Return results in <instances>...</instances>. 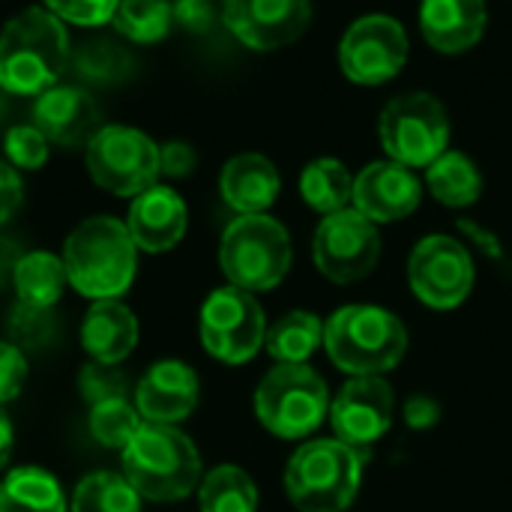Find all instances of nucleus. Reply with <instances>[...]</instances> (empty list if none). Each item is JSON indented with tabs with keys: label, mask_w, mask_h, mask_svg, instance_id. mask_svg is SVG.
<instances>
[{
	"label": "nucleus",
	"mask_w": 512,
	"mask_h": 512,
	"mask_svg": "<svg viewBox=\"0 0 512 512\" xmlns=\"http://www.w3.org/2000/svg\"><path fill=\"white\" fill-rule=\"evenodd\" d=\"M120 474L153 504H177L198 492L204 462L195 441L177 426L141 423L132 441L120 450Z\"/></svg>",
	"instance_id": "obj_1"
},
{
	"label": "nucleus",
	"mask_w": 512,
	"mask_h": 512,
	"mask_svg": "<svg viewBox=\"0 0 512 512\" xmlns=\"http://www.w3.org/2000/svg\"><path fill=\"white\" fill-rule=\"evenodd\" d=\"M63 264L69 285L96 300H120L138 273V246L126 222L114 216H90L63 243Z\"/></svg>",
	"instance_id": "obj_2"
},
{
	"label": "nucleus",
	"mask_w": 512,
	"mask_h": 512,
	"mask_svg": "<svg viewBox=\"0 0 512 512\" xmlns=\"http://www.w3.org/2000/svg\"><path fill=\"white\" fill-rule=\"evenodd\" d=\"M69 57L63 21L42 6H27L0 33V90L39 96L60 81Z\"/></svg>",
	"instance_id": "obj_3"
},
{
	"label": "nucleus",
	"mask_w": 512,
	"mask_h": 512,
	"mask_svg": "<svg viewBox=\"0 0 512 512\" xmlns=\"http://www.w3.org/2000/svg\"><path fill=\"white\" fill-rule=\"evenodd\" d=\"M369 450L318 438L297 447L285 468L288 501L300 512H345L363 483Z\"/></svg>",
	"instance_id": "obj_4"
},
{
	"label": "nucleus",
	"mask_w": 512,
	"mask_h": 512,
	"mask_svg": "<svg viewBox=\"0 0 512 512\" xmlns=\"http://www.w3.org/2000/svg\"><path fill=\"white\" fill-rule=\"evenodd\" d=\"M324 348L351 378L387 375L408 351V330L381 306H345L324 321Z\"/></svg>",
	"instance_id": "obj_5"
},
{
	"label": "nucleus",
	"mask_w": 512,
	"mask_h": 512,
	"mask_svg": "<svg viewBox=\"0 0 512 512\" xmlns=\"http://www.w3.org/2000/svg\"><path fill=\"white\" fill-rule=\"evenodd\" d=\"M291 237L267 213L237 216L219 243V267L228 285L243 291H273L291 270Z\"/></svg>",
	"instance_id": "obj_6"
},
{
	"label": "nucleus",
	"mask_w": 512,
	"mask_h": 512,
	"mask_svg": "<svg viewBox=\"0 0 512 512\" xmlns=\"http://www.w3.org/2000/svg\"><path fill=\"white\" fill-rule=\"evenodd\" d=\"M255 417L276 438H309L330 417L327 381L309 363L276 366L255 390Z\"/></svg>",
	"instance_id": "obj_7"
},
{
	"label": "nucleus",
	"mask_w": 512,
	"mask_h": 512,
	"mask_svg": "<svg viewBox=\"0 0 512 512\" xmlns=\"http://www.w3.org/2000/svg\"><path fill=\"white\" fill-rule=\"evenodd\" d=\"M381 147L405 168H429L447 153L450 117L432 93H405L384 105L378 123Z\"/></svg>",
	"instance_id": "obj_8"
},
{
	"label": "nucleus",
	"mask_w": 512,
	"mask_h": 512,
	"mask_svg": "<svg viewBox=\"0 0 512 512\" xmlns=\"http://www.w3.org/2000/svg\"><path fill=\"white\" fill-rule=\"evenodd\" d=\"M84 159L93 183L120 198L147 192L162 174L156 141L132 126H102L87 141Z\"/></svg>",
	"instance_id": "obj_9"
},
{
	"label": "nucleus",
	"mask_w": 512,
	"mask_h": 512,
	"mask_svg": "<svg viewBox=\"0 0 512 512\" xmlns=\"http://www.w3.org/2000/svg\"><path fill=\"white\" fill-rule=\"evenodd\" d=\"M198 333L210 357L228 366H243L264 348L267 318L252 291L225 285L204 300Z\"/></svg>",
	"instance_id": "obj_10"
},
{
	"label": "nucleus",
	"mask_w": 512,
	"mask_h": 512,
	"mask_svg": "<svg viewBox=\"0 0 512 512\" xmlns=\"http://www.w3.org/2000/svg\"><path fill=\"white\" fill-rule=\"evenodd\" d=\"M312 258L321 276L336 285L366 279L381 258V234L372 219L348 207L321 219L312 237Z\"/></svg>",
	"instance_id": "obj_11"
},
{
	"label": "nucleus",
	"mask_w": 512,
	"mask_h": 512,
	"mask_svg": "<svg viewBox=\"0 0 512 512\" xmlns=\"http://www.w3.org/2000/svg\"><path fill=\"white\" fill-rule=\"evenodd\" d=\"M474 258L456 237L429 234L408 258V285L429 309H456L474 291Z\"/></svg>",
	"instance_id": "obj_12"
},
{
	"label": "nucleus",
	"mask_w": 512,
	"mask_h": 512,
	"mask_svg": "<svg viewBox=\"0 0 512 512\" xmlns=\"http://www.w3.org/2000/svg\"><path fill=\"white\" fill-rule=\"evenodd\" d=\"M408 60V33L393 15L357 18L339 42V66L354 84H384Z\"/></svg>",
	"instance_id": "obj_13"
},
{
	"label": "nucleus",
	"mask_w": 512,
	"mask_h": 512,
	"mask_svg": "<svg viewBox=\"0 0 512 512\" xmlns=\"http://www.w3.org/2000/svg\"><path fill=\"white\" fill-rule=\"evenodd\" d=\"M396 417V393L384 375H357L330 402V423L342 444L369 450L381 441Z\"/></svg>",
	"instance_id": "obj_14"
},
{
	"label": "nucleus",
	"mask_w": 512,
	"mask_h": 512,
	"mask_svg": "<svg viewBox=\"0 0 512 512\" xmlns=\"http://www.w3.org/2000/svg\"><path fill=\"white\" fill-rule=\"evenodd\" d=\"M225 27L252 51L297 42L312 21V0H225Z\"/></svg>",
	"instance_id": "obj_15"
},
{
	"label": "nucleus",
	"mask_w": 512,
	"mask_h": 512,
	"mask_svg": "<svg viewBox=\"0 0 512 512\" xmlns=\"http://www.w3.org/2000/svg\"><path fill=\"white\" fill-rule=\"evenodd\" d=\"M201 399V381L183 360H159L138 381L132 402L144 423L180 426L192 417Z\"/></svg>",
	"instance_id": "obj_16"
},
{
	"label": "nucleus",
	"mask_w": 512,
	"mask_h": 512,
	"mask_svg": "<svg viewBox=\"0 0 512 512\" xmlns=\"http://www.w3.org/2000/svg\"><path fill=\"white\" fill-rule=\"evenodd\" d=\"M423 186L417 174L393 159L372 162L354 177V210L366 219L378 222H399L420 207Z\"/></svg>",
	"instance_id": "obj_17"
},
{
	"label": "nucleus",
	"mask_w": 512,
	"mask_h": 512,
	"mask_svg": "<svg viewBox=\"0 0 512 512\" xmlns=\"http://www.w3.org/2000/svg\"><path fill=\"white\" fill-rule=\"evenodd\" d=\"M33 126L57 147H87L102 129L99 105L81 87H51L33 102Z\"/></svg>",
	"instance_id": "obj_18"
},
{
	"label": "nucleus",
	"mask_w": 512,
	"mask_h": 512,
	"mask_svg": "<svg viewBox=\"0 0 512 512\" xmlns=\"http://www.w3.org/2000/svg\"><path fill=\"white\" fill-rule=\"evenodd\" d=\"M186 225H189L186 201L174 189L159 186V183L135 195L129 216H126V228L138 252H147V255L171 252L183 240Z\"/></svg>",
	"instance_id": "obj_19"
},
{
	"label": "nucleus",
	"mask_w": 512,
	"mask_h": 512,
	"mask_svg": "<svg viewBox=\"0 0 512 512\" xmlns=\"http://www.w3.org/2000/svg\"><path fill=\"white\" fill-rule=\"evenodd\" d=\"M489 24L486 0H423L420 30L441 54H462L474 48Z\"/></svg>",
	"instance_id": "obj_20"
},
{
	"label": "nucleus",
	"mask_w": 512,
	"mask_h": 512,
	"mask_svg": "<svg viewBox=\"0 0 512 512\" xmlns=\"http://www.w3.org/2000/svg\"><path fill=\"white\" fill-rule=\"evenodd\" d=\"M138 333V318L123 300H96L81 321V348L93 363L120 366L135 351Z\"/></svg>",
	"instance_id": "obj_21"
},
{
	"label": "nucleus",
	"mask_w": 512,
	"mask_h": 512,
	"mask_svg": "<svg viewBox=\"0 0 512 512\" xmlns=\"http://www.w3.org/2000/svg\"><path fill=\"white\" fill-rule=\"evenodd\" d=\"M279 189H282L279 168L261 153H240L228 159L219 177V192L225 204L240 216L267 213L279 198Z\"/></svg>",
	"instance_id": "obj_22"
},
{
	"label": "nucleus",
	"mask_w": 512,
	"mask_h": 512,
	"mask_svg": "<svg viewBox=\"0 0 512 512\" xmlns=\"http://www.w3.org/2000/svg\"><path fill=\"white\" fill-rule=\"evenodd\" d=\"M0 512H69V501L51 471L18 465L0 480Z\"/></svg>",
	"instance_id": "obj_23"
},
{
	"label": "nucleus",
	"mask_w": 512,
	"mask_h": 512,
	"mask_svg": "<svg viewBox=\"0 0 512 512\" xmlns=\"http://www.w3.org/2000/svg\"><path fill=\"white\" fill-rule=\"evenodd\" d=\"M69 285L66 264L54 252H24L12 273V288L18 294V303L36 306V309H54Z\"/></svg>",
	"instance_id": "obj_24"
},
{
	"label": "nucleus",
	"mask_w": 512,
	"mask_h": 512,
	"mask_svg": "<svg viewBox=\"0 0 512 512\" xmlns=\"http://www.w3.org/2000/svg\"><path fill=\"white\" fill-rule=\"evenodd\" d=\"M324 345V324L312 312H288L273 327H267L264 336V351L279 363V366H300L306 363L318 348Z\"/></svg>",
	"instance_id": "obj_25"
},
{
	"label": "nucleus",
	"mask_w": 512,
	"mask_h": 512,
	"mask_svg": "<svg viewBox=\"0 0 512 512\" xmlns=\"http://www.w3.org/2000/svg\"><path fill=\"white\" fill-rule=\"evenodd\" d=\"M426 186L441 204L462 210L477 204V198L483 195V174L471 156L447 150L426 168Z\"/></svg>",
	"instance_id": "obj_26"
},
{
	"label": "nucleus",
	"mask_w": 512,
	"mask_h": 512,
	"mask_svg": "<svg viewBox=\"0 0 512 512\" xmlns=\"http://www.w3.org/2000/svg\"><path fill=\"white\" fill-rule=\"evenodd\" d=\"M300 195L324 216L348 210L354 204V174L339 159H315L300 174Z\"/></svg>",
	"instance_id": "obj_27"
},
{
	"label": "nucleus",
	"mask_w": 512,
	"mask_h": 512,
	"mask_svg": "<svg viewBox=\"0 0 512 512\" xmlns=\"http://www.w3.org/2000/svg\"><path fill=\"white\" fill-rule=\"evenodd\" d=\"M201 512H258V486L237 465H219L198 486Z\"/></svg>",
	"instance_id": "obj_28"
},
{
	"label": "nucleus",
	"mask_w": 512,
	"mask_h": 512,
	"mask_svg": "<svg viewBox=\"0 0 512 512\" xmlns=\"http://www.w3.org/2000/svg\"><path fill=\"white\" fill-rule=\"evenodd\" d=\"M141 495L117 471H93L72 489L69 512H141Z\"/></svg>",
	"instance_id": "obj_29"
},
{
	"label": "nucleus",
	"mask_w": 512,
	"mask_h": 512,
	"mask_svg": "<svg viewBox=\"0 0 512 512\" xmlns=\"http://www.w3.org/2000/svg\"><path fill=\"white\" fill-rule=\"evenodd\" d=\"M114 30L129 42L150 45L168 36L174 24V3L168 0H120L114 18Z\"/></svg>",
	"instance_id": "obj_30"
},
{
	"label": "nucleus",
	"mask_w": 512,
	"mask_h": 512,
	"mask_svg": "<svg viewBox=\"0 0 512 512\" xmlns=\"http://www.w3.org/2000/svg\"><path fill=\"white\" fill-rule=\"evenodd\" d=\"M141 423L144 420H141V414L129 396L96 402L87 411V429H90L93 441H99L102 447L117 450V453L132 441V435L141 429Z\"/></svg>",
	"instance_id": "obj_31"
},
{
	"label": "nucleus",
	"mask_w": 512,
	"mask_h": 512,
	"mask_svg": "<svg viewBox=\"0 0 512 512\" xmlns=\"http://www.w3.org/2000/svg\"><path fill=\"white\" fill-rule=\"evenodd\" d=\"M75 69L81 78L87 81H99V84H108V81H117L123 78L129 69H132V60L129 54L114 42V39H87L78 51H75Z\"/></svg>",
	"instance_id": "obj_32"
},
{
	"label": "nucleus",
	"mask_w": 512,
	"mask_h": 512,
	"mask_svg": "<svg viewBox=\"0 0 512 512\" xmlns=\"http://www.w3.org/2000/svg\"><path fill=\"white\" fill-rule=\"evenodd\" d=\"M9 342L24 348H42L51 345L57 336V318L54 309H36V306H24L18 303L9 315Z\"/></svg>",
	"instance_id": "obj_33"
},
{
	"label": "nucleus",
	"mask_w": 512,
	"mask_h": 512,
	"mask_svg": "<svg viewBox=\"0 0 512 512\" xmlns=\"http://www.w3.org/2000/svg\"><path fill=\"white\" fill-rule=\"evenodd\" d=\"M78 390H81V399L90 405L96 402H105V399H126L129 393V381L123 375V369L117 366H108V363H87L78 375Z\"/></svg>",
	"instance_id": "obj_34"
},
{
	"label": "nucleus",
	"mask_w": 512,
	"mask_h": 512,
	"mask_svg": "<svg viewBox=\"0 0 512 512\" xmlns=\"http://www.w3.org/2000/svg\"><path fill=\"white\" fill-rule=\"evenodd\" d=\"M6 162L18 171H36L48 159V138L30 123V126H12L3 141Z\"/></svg>",
	"instance_id": "obj_35"
},
{
	"label": "nucleus",
	"mask_w": 512,
	"mask_h": 512,
	"mask_svg": "<svg viewBox=\"0 0 512 512\" xmlns=\"http://www.w3.org/2000/svg\"><path fill=\"white\" fill-rule=\"evenodd\" d=\"M120 0H45V9L54 12L60 21L78 27H99L108 24L117 12Z\"/></svg>",
	"instance_id": "obj_36"
},
{
	"label": "nucleus",
	"mask_w": 512,
	"mask_h": 512,
	"mask_svg": "<svg viewBox=\"0 0 512 512\" xmlns=\"http://www.w3.org/2000/svg\"><path fill=\"white\" fill-rule=\"evenodd\" d=\"M27 381V354L12 345L0 342V405H9L21 396Z\"/></svg>",
	"instance_id": "obj_37"
},
{
	"label": "nucleus",
	"mask_w": 512,
	"mask_h": 512,
	"mask_svg": "<svg viewBox=\"0 0 512 512\" xmlns=\"http://www.w3.org/2000/svg\"><path fill=\"white\" fill-rule=\"evenodd\" d=\"M24 201V183L18 168L0 159V225H6Z\"/></svg>",
	"instance_id": "obj_38"
},
{
	"label": "nucleus",
	"mask_w": 512,
	"mask_h": 512,
	"mask_svg": "<svg viewBox=\"0 0 512 512\" xmlns=\"http://www.w3.org/2000/svg\"><path fill=\"white\" fill-rule=\"evenodd\" d=\"M159 168L165 177H186L195 168V150L186 141H168L165 147H159Z\"/></svg>",
	"instance_id": "obj_39"
},
{
	"label": "nucleus",
	"mask_w": 512,
	"mask_h": 512,
	"mask_svg": "<svg viewBox=\"0 0 512 512\" xmlns=\"http://www.w3.org/2000/svg\"><path fill=\"white\" fill-rule=\"evenodd\" d=\"M174 21H180L186 30L204 33L213 24V9L210 0H177L174 3Z\"/></svg>",
	"instance_id": "obj_40"
},
{
	"label": "nucleus",
	"mask_w": 512,
	"mask_h": 512,
	"mask_svg": "<svg viewBox=\"0 0 512 512\" xmlns=\"http://www.w3.org/2000/svg\"><path fill=\"white\" fill-rule=\"evenodd\" d=\"M441 420V405L432 396H411L405 405V423L411 429H432Z\"/></svg>",
	"instance_id": "obj_41"
},
{
	"label": "nucleus",
	"mask_w": 512,
	"mask_h": 512,
	"mask_svg": "<svg viewBox=\"0 0 512 512\" xmlns=\"http://www.w3.org/2000/svg\"><path fill=\"white\" fill-rule=\"evenodd\" d=\"M21 246L9 237H0V288L12 285V273H15V264L21 258Z\"/></svg>",
	"instance_id": "obj_42"
},
{
	"label": "nucleus",
	"mask_w": 512,
	"mask_h": 512,
	"mask_svg": "<svg viewBox=\"0 0 512 512\" xmlns=\"http://www.w3.org/2000/svg\"><path fill=\"white\" fill-rule=\"evenodd\" d=\"M12 447H15V429H12V420H9L6 408L0 405V471L9 465Z\"/></svg>",
	"instance_id": "obj_43"
},
{
	"label": "nucleus",
	"mask_w": 512,
	"mask_h": 512,
	"mask_svg": "<svg viewBox=\"0 0 512 512\" xmlns=\"http://www.w3.org/2000/svg\"><path fill=\"white\" fill-rule=\"evenodd\" d=\"M462 231L474 234V240H477V243H480V246H483L486 252H492L495 258L501 255V246L495 243V237H492V234H486V231H480V228H477L474 222H462Z\"/></svg>",
	"instance_id": "obj_44"
},
{
	"label": "nucleus",
	"mask_w": 512,
	"mask_h": 512,
	"mask_svg": "<svg viewBox=\"0 0 512 512\" xmlns=\"http://www.w3.org/2000/svg\"><path fill=\"white\" fill-rule=\"evenodd\" d=\"M6 117V99H3V93H0V120Z\"/></svg>",
	"instance_id": "obj_45"
}]
</instances>
